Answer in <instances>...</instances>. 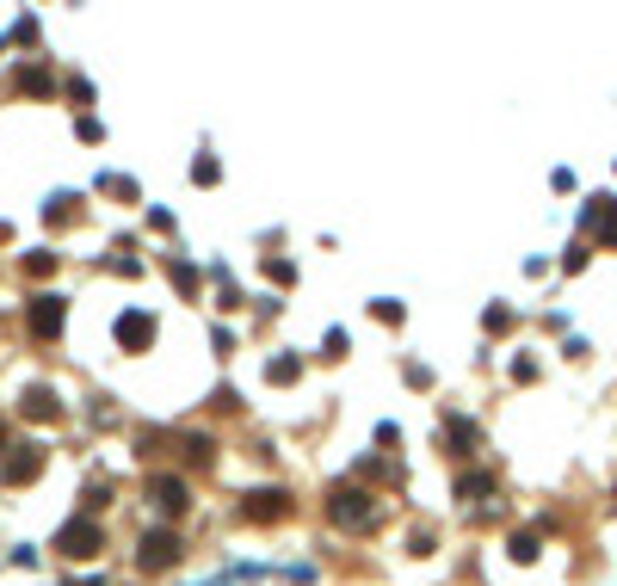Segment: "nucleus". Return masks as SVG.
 <instances>
[{
    "label": "nucleus",
    "instance_id": "nucleus-6",
    "mask_svg": "<svg viewBox=\"0 0 617 586\" xmlns=\"http://www.w3.org/2000/svg\"><path fill=\"white\" fill-rule=\"evenodd\" d=\"M38 469H44V445H13L7 463H0V475H7V482H31Z\"/></svg>",
    "mask_w": 617,
    "mask_h": 586
},
{
    "label": "nucleus",
    "instance_id": "nucleus-9",
    "mask_svg": "<svg viewBox=\"0 0 617 586\" xmlns=\"http://www.w3.org/2000/svg\"><path fill=\"white\" fill-rule=\"evenodd\" d=\"M149 340H155V321H149V315H124V321H118V346L142 352Z\"/></svg>",
    "mask_w": 617,
    "mask_h": 586
},
{
    "label": "nucleus",
    "instance_id": "nucleus-7",
    "mask_svg": "<svg viewBox=\"0 0 617 586\" xmlns=\"http://www.w3.org/2000/svg\"><path fill=\"white\" fill-rule=\"evenodd\" d=\"M587 229H593L605 247H617V198H593V204H587Z\"/></svg>",
    "mask_w": 617,
    "mask_h": 586
},
{
    "label": "nucleus",
    "instance_id": "nucleus-1",
    "mask_svg": "<svg viewBox=\"0 0 617 586\" xmlns=\"http://www.w3.org/2000/svg\"><path fill=\"white\" fill-rule=\"evenodd\" d=\"M328 519L346 525V531H371V525H377V506H371L365 494H334V500H328Z\"/></svg>",
    "mask_w": 617,
    "mask_h": 586
},
{
    "label": "nucleus",
    "instance_id": "nucleus-3",
    "mask_svg": "<svg viewBox=\"0 0 617 586\" xmlns=\"http://www.w3.org/2000/svg\"><path fill=\"white\" fill-rule=\"evenodd\" d=\"M179 549H186V543H179V531H149V537H142V549H136V562H142V568H173Z\"/></svg>",
    "mask_w": 617,
    "mask_h": 586
},
{
    "label": "nucleus",
    "instance_id": "nucleus-10",
    "mask_svg": "<svg viewBox=\"0 0 617 586\" xmlns=\"http://www.w3.org/2000/svg\"><path fill=\"white\" fill-rule=\"evenodd\" d=\"M25 414L31 420H56V395L50 389H25Z\"/></svg>",
    "mask_w": 617,
    "mask_h": 586
},
{
    "label": "nucleus",
    "instance_id": "nucleus-2",
    "mask_svg": "<svg viewBox=\"0 0 617 586\" xmlns=\"http://www.w3.org/2000/svg\"><path fill=\"white\" fill-rule=\"evenodd\" d=\"M284 512H290V494H284V488H260V494L241 500V519H247V525H272V519H284Z\"/></svg>",
    "mask_w": 617,
    "mask_h": 586
},
{
    "label": "nucleus",
    "instance_id": "nucleus-4",
    "mask_svg": "<svg viewBox=\"0 0 617 586\" xmlns=\"http://www.w3.org/2000/svg\"><path fill=\"white\" fill-rule=\"evenodd\" d=\"M149 500H155L161 512H186V506H192L186 475H155V482H149Z\"/></svg>",
    "mask_w": 617,
    "mask_h": 586
},
{
    "label": "nucleus",
    "instance_id": "nucleus-5",
    "mask_svg": "<svg viewBox=\"0 0 617 586\" xmlns=\"http://www.w3.org/2000/svg\"><path fill=\"white\" fill-rule=\"evenodd\" d=\"M99 543H105V531H99L93 519H75V525H68V531L56 537V549H62V556H93Z\"/></svg>",
    "mask_w": 617,
    "mask_h": 586
},
{
    "label": "nucleus",
    "instance_id": "nucleus-11",
    "mask_svg": "<svg viewBox=\"0 0 617 586\" xmlns=\"http://www.w3.org/2000/svg\"><path fill=\"white\" fill-rule=\"evenodd\" d=\"M19 87L25 93H50V75H44V68H19Z\"/></svg>",
    "mask_w": 617,
    "mask_h": 586
},
{
    "label": "nucleus",
    "instance_id": "nucleus-13",
    "mask_svg": "<svg viewBox=\"0 0 617 586\" xmlns=\"http://www.w3.org/2000/svg\"><path fill=\"white\" fill-rule=\"evenodd\" d=\"M0 451H7V420H0Z\"/></svg>",
    "mask_w": 617,
    "mask_h": 586
},
{
    "label": "nucleus",
    "instance_id": "nucleus-8",
    "mask_svg": "<svg viewBox=\"0 0 617 586\" xmlns=\"http://www.w3.org/2000/svg\"><path fill=\"white\" fill-rule=\"evenodd\" d=\"M31 334H38V340L62 334V297H38V303H31Z\"/></svg>",
    "mask_w": 617,
    "mask_h": 586
},
{
    "label": "nucleus",
    "instance_id": "nucleus-12",
    "mask_svg": "<svg viewBox=\"0 0 617 586\" xmlns=\"http://www.w3.org/2000/svg\"><path fill=\"white\" fill-rule=\"evenodd\" d=\"M513 556H519V562H531V556H537V537H531V531H519V537H513Z\"/></svg>",
    "mask_w": 617,
    "mask_h": 586
}]
</instances>
